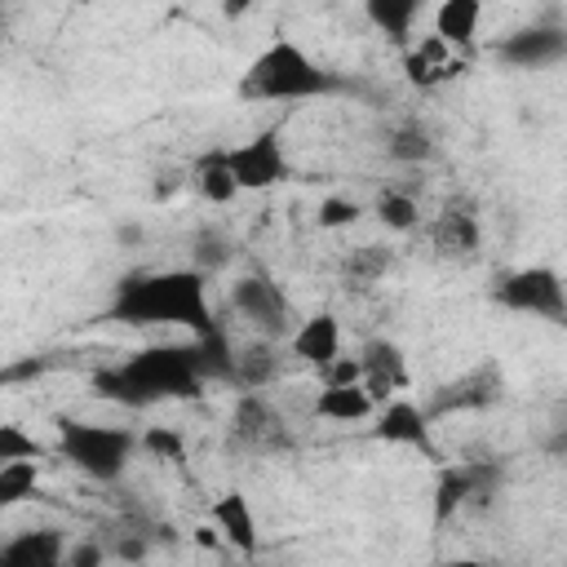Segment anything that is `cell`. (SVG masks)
Returning a JSON list of instances; mask_svg holds the SVG:
<instances>
[{
	"mask_svg": "<svg viewBox=\"0 0 567 567\" xmlns=\"http://www.w3.org/2000/svg\"><path fill=\"white\" fill-rule=\"evenodd\" d=\"M221 257H226V248H221V239H208V235H204V239H199V261H213V266H217Z\"/></svg>",
	"mask_w": 567,
	"mask_h": 567,
	"instance_id": "33",
	"label": "cell"
},
{
	"mask_svg": "<svg viewBox=\"0 0 567 567\" xmlns=\"http://www.w3.org/2000/svg\"><path fill=\"white\" fill-rule=\"evenodd\" d=\"M199 385H204V368L195 346H151L124 359L120 368L93 372V390L124 408H142L159 399H195Z\"/></svg>",
	"mask_w": 567,
	"mask_h": 567,
	"instance_id": "2",
	"label": "cell"
},
{
	"mask_svg": "<svg viewBox=\"0 0 567 567\" xmlns=\"http://www.w3.org/2000/svg\"><path fill=\"white\" fill-rule=\"evenodd\" d=\"M58 447H62V456H66L75 470H84L89 478L111 483V478L124 474V465H128L137 439H133L128 430H120V425L58 421Z\"/></svg>",
	"mask_w": 567,
	"mask_h": 567,
	"instance_id": "4",
	"label": "cell"
},
{
	"mask_svg": "<svg viewBox=\"0 0 567 567\" xmlns=\"http://www.w3.org/2000/svg\"><path fill=\"white\" fill-rule=\"evenodd\" d=\"M319 377H323V390H332V385H363V363L337 354L328 368H319Z\"/></svg>",
	"mask_w": 567,
	"mask_h": 567,
	"instance_id": "31",
	"label": "cell"
},
{
	"mask_svg": "<svg viewBox=\"0 0 567 567\" xmlns=\"http://www.w3.org/2000/svg\"><path fill=\"white\" fill-rule=\"evenodd\" d=\"M403 71H408V80H412L416 89H434V84L452 80V75L461 71V62L452 58V49H447L439 35H425L416 49H408Z\"/></svg>",
	"mask_w": 567,
	"mask_h": 567,
	"instance_id": "15",
	"label": "cell"
},
{
	"mask_svg": "<svg viewBox=\"0 0 567 567\" xmlns=\"http://www.w3.org/2000/svg\"><path fill=\"white\" fill-rule=\"evenodd\" d=\"M0 567H66V545L62 532L40 527V532H22L0 549Z\"/></svg>",
	"mask_w": 567,
	"mask_h": 567,
	"instance_id": "14",
	"label": "cell"
},
{
	"mask_svg": "<svg viewBox=\"0 0 567 567\" xmlns=\"http://www.w3.org/2000/svg\"><path fill=\"white\" fill-rule=\"evenodd\" d=\"M315 412L328 421H363L372 412V394L363 385H332L315 399Z\"/></svg>",
	"mask_w": 567,
	"mask_h": 567,
	"instance_id": "22",
	"label": "cell"
},
{
	"mask_svg": "<svg viewBox=\"0 0 567 567\" xmlns=\"http://www.w3.org/2000/svg\"><path fill=\"white\" fill-rule=\"evenodd\" d=\"M337 89H341V80H332L328 71H319L306 58V49H297L292 40L266 44L248 62V71L239 80V93L252 97V102H301V97H328Z\"/></svg>",
	"mask_w": 567,
	"mask_h": 567,
	"instance_id": "3",
	"label": "cell"
},
{
	"mask_svg": "<svg viewBox=\"0 0 567 567\" xmlns=\"http://www.w3.org/2000/svg\"><path fill=\"white\" fill-rule=\"evenodd\" d=\"M350 221H359V204H354V199L328 195V199L319 204V226H323V230H337V226H350Z\"/></svg>",
	"mask_w": 567,
	"mask_h": 567,
	"instance_id": "30",
	"label": "cell"
},
{
	"mask_svg": "<svg viewBox=\"0 0 567 567\" xmlns=\"http://www.w3.org/2000/svg\"><path fill=\"white\" fill-rule=\"evenodd\" d=\"M288 350L301 363L328 368L341 354V323H337V315H310V319H301L292 328V337H288Z\"/></svg>",
	"mask_w": 567,
	"mask_h": 567,
	"instance_id": "12",
	"label": "cell"
},
{
	"mask_svg": "<svg viewBox=\"0 0 567 567\" xmlns=\"http://www.w3.org/2000/svg\"><path fill=\"white\" fill-rule=\"evenodd\" d=\"M416 13H421V4L416 0H368V18L377 22V31H385L390 40H408V31H412V22H416Z\"/></svg>",
	"mask_w": 567,
	"mask_h": 567,
	"instance_id": "23",
	"label": "cell"
},
{
	"mask_svg": "<svg viewBox=\"0 0 567 567\" xmlns=\"http://www.w3.org/2000/svg\"><path fill=\"white\" fill-rule=\"evenodd\" d=\"M279 137H284V128L270 124L257 137H248V142L226 151V164H230L239 190H270V186H279L288 177V155H284Z\"/></svg>",
	"mask_w": 567,
	"mask_h": 567,
	"instance_id": "6",
	"label": "cell"
},
{
	"mask_svg": "<svg viewBox=\"0 0 567 567\" xmlns=\"http://www.w3.org/2000/svg\"><path fill=\"white\" fill-rule=\"evenodd\" d=\"M439 567H487V563H478V558H452V563H439Z\"/></svg>",
	"mask_w": 567,
	"mask_h": 567,
	"instance_id": "36",
	"label": "cell"
},
{
	"mask_svg": "<svg viewBox=\"0 0 567 567\" xmlns=\"http://www.w3.org/2000/svg\"><path fill=\"white\" fill-rule=\"evenodd\" d=\"M230 306L257 328V337L275 341V337H288L292 328V306L288 297L279 292V284H270L266 275H244L230 284Z\"/></svg>",
	"mask_w": 567,
	"mask_h": 567,
	"instance_id": "7",
	"label": "cell"
},
{
	"mask_svg": "<svg viewBox=\"0 0 567 567\" xmlns=\"http://www.w3.org/2000/svg\"><path fill=\"white\" fill-rule=\"evenodd\" d=\"M363 390L377 399H390V390H403L408 385V363H403V350L394 341H368L363 354Z\"/></svg>",
	"mask_w": 567,
	"mask_h": 567,
	"instance_id": "13",
	"label": "cell"
},
{
	"mask_svg": "<svg viewBox=\"0 0 567 567\" xmlns=\"http://www.w3.org/2000/svg\"><path fill=\"white\" fill-rule=\"evenodd\" d=\"M106 563V549L97 540H80L71 554H66V567H102Z\"/></svg>",
	"mask_w": 567,
	"mask_h": 567,
	"instance_id": "32",
	"label": "cell"
},
{
	"mask_svg": "<svg viewBox=\"0 0 567 567\" xmlns=\"http://www.w3.org/2000/svg\"><path fill=\"white\" fill-rule=\"evenodd\" d=\"M35 492V461H9L0 465V505H18Z\"/></svg>",
	"mask_w": 567,
	"mask_h": 567,
	"instance_id": "25",
	"label": "cell"
},
{
	"mask_svg": "<svg viewBox=\"0 0 567 567\" xmlns=\"http://www.w3.org/2000/svg\"><path fill=\"white\" fill-rule=\"evenodd\" d=\"M142 447L151 456H159V461H186V439L177 430H168V425H151L142 434Z\"/></svg>",
	"mask_w": 567,
	"mask_h": 567,
	"instance_id": "29",
	"label": "cell"
},
{
	"mask_svg": "<svg viewBox=\"0 0 567 567\" xmlns=\"http://www.w3.org/2000/svg\"><path fill=\"white\" fill-rule=\"evenodd\" d=\"M213 523H217V532H221L239 554H257V518H252L244 492H235V487L221 492V496L213 501Z\"/></svg>",
	"mask_w": 567,
	"mask_h": 567,
	"instance_id": "16",
	"label": "cell"
},
{
	"mask_svg": "<svg viewBox=\"0 0 567 567\" xmlns=\"http://www.w3.org/2000/svg\"><path fill=\"white\" fill-rule=\"evenodd\" d=\"M275 372H279V354H275V346H270L266 337H257V341H248L244 350H235V381H239L244 390L270 385Z\"/></svg>",
	"mask_w": 567,
	"mask_h": 567,
	"instance_id": "20",
	"label": "cell"
},
{
	"mask_svg": "<svg viewBox=\"0 0 567 567\" xmlns=\"http://www.w3.org/2000/svg\"><path fill=\"white\" fill-rule=\"evenodd\" d=\"M346 279L350 284H377L385 270H390V248H381V244H363V248H354L350 257H346Z\"/></svg>",
	"mask_w": 567,
	"mask_h": 567,
	"instance_id": "24",
	"label": "cell"
},
{
	"mask_svg": "<svg viewBox=\"0 0 567 567\" xmlns=\"http://www.w3.org/2000/svg\"><path fill=\"white\" fill-rule=\"evenodd\" d=\"M434 248L443 257H470L478 248V221L474 213H461V208H447L439 221H434Z\"/></svg>",
	"mask_w": 567,
	"mask_h": 567,
	"instance_id": "19",
	"label": "cell"
},
{
	"mask_svg": "<svg viewBox=\"0 0 567 567\" xmlns=\"http://www.w3.org/2000/svg\"><path fill=\"white\" fill-rule=\"evenodd\" d=\"M44 447L22 430V425H0V465L9 461H35Z\"/></svg>",
	"mask_w": 567,
	"mask_h": 567,
	"instance_id": "28",
	"label": "cell"
},
{
	"mask_svg": "<svg viewBox=\"0 0 567 567\" xmlns=\"http://www.w3.org/2000/svg\"><path fill=\"white\" fill-rule=\"evenodd\" d=\"M496 399H501V368H496V363H478V368H470L465 377H456V381H447L443 390H434L425 421H430V416H443V412L492 408Z\"/></svg>",
	"mask_w": 567,
	"mask_h": 567,
	"instance_id": "8",
	"label": "cell"
},
{
	"mask_svg": "<svg viewBox=\"0 0 567 567\" xmlns=\"http://www.w3.org/2000/svg\"><path fill=\"white\" fill-rule=\"evenodd\" d=\"M372 434H377L381 443L421 447V452H430V456L439 461V452L430 447V421H425V412H421L416 403H408V399H394V403H385V408L377 412V425H372Z\"/></svg>",
	"mask_w": 567,
	"mask_h": 567,
	"instance_id": "11",
	"label": "cell"
},
{
	"mask_svg": "<svg viewBox=\"0 0 567 567\" xmlns=\"http://www.w3.org/2000/svg\"><path fill=\"white\" fill-rule=\"evenodd\" d=\"M496 58L509 66H549L567 58V27H523L496 44Z\"/></svg>",
	"mask_w": 567,
	"mask_h": 567,
	"instance_id": "10",
	"label": "cell"
},
{
	"mask_svg": "<svg viewBox=\"0 0 567 567\" xmlns=\"http://www.w3.org/2000/svg\"><path fill=\"white\" fill-rule=\"evenodd\" d=\"M195 545H204V549L217 545V532H213V527H195Z\"/></svg>",
	"mask_w": 567,
	"mask_h": 567,
	"instance_id": "35",
	"label": "cell"
},
{
	"mask_svg": "<svg viewBox=\"0 0 567 567\" xmlns=\"http://www.w3.org/2000/svg\"><path fill=\"white\" fill-rule=\"evenodd\" d=\"M377 217H381V226H390V230H412V226L421 221L412 195H403V190H385V195L377 199Z\"/></svg>",
	"mask_w": 567,
	"mask_h": 567,
	"instance_id": "27",
	"label": "cell"
},
{
	"mask_svg": "<svg viewBox=\"0 0 567 567\" xmlns=\"http://www.w3.org/2000/svg\"><path fill=\"white\" fill-rule=\"evenodd\" d=\"M235 443H244V447H279L284 443L279 416L257 394H244L235 403Z\"/></svg>",
	"mask_w": 567,
	"mask_h": 567,
	"instance_id": "17",
	"label": "cell"
},
{
	"mask_svg": "<svg viewBox=\"0 0 567 567\" xmlns=\"http://www.w3.org/2000/svg\"><path fill=\"white\" fill-rule=\"evenodd\" d=\"M478 22H483V4L478 0H443L434 9V35L447 49H470L474 35H478Z\"/></svg>",
	"mask_w": 567,
	"mask_h": 567,
	"instance_id": "18",
	"label": "cell"
},
{
	"mask_svg": "<svg viewBox=\"0 0 567 567\" xmlns=\"http://www.w3.org/2000/svg\"><path fill=\"white\" fill-rule=\"evenodd\" d=\"M115 554H120V558H142V554H146V540H124Z\"/></svg>",
	"mask_w": 567,
	"mask_h": 567,
	"instance_id": "34",
	"label": "cell"
},
{
	"mask_svg": "<svg viewBox=\"0 0 567 567\" xmlns=\"http://www.w3.org/2000/svg\"><path fill=\"white\" fill-rule=\"evenodd\" d=\"M496 474H501L496 465H443L434 483V523L443 527L447 518L461 514V505H470L474 496H487Z\"/></svg>",
	"mask_w": 567,
	"mask_h": 567,
	"instance_id": "9",
	"label": "cell"
},
{
	"mask_svg": "<svg viewBox=\"0 0 567 567\" xmlns=\"http://www.w3.org/2000/svg\"><path fill=\"white\" fill-rule=\"evenodd\" d=\"M106 319L115 323H177L195 341L221 332V323L208 310V284L204 270H155V275H128L115 297Z\"/></svg>",
	"mask_w": 567,
	"mask_h": 567,
	"instance_id": "1",
	"label": "cell"
},
{
	"mask_svg": "<svg viewBox=\"0 0 567 567\" xmlns=\"http://www.w3.org/2000/svg\"><path fill=\"white\" fill-rule=\"evenodd\" d=\"M496 301L505 310H518V315L567 323V288H563L558 270H549V266H523V270L505 275L496 288Z\"/></svg>",
	"mask_w": 567,
	"mask_h": 567,
	"instance_id": "5",
	"label": "cell"
},
{
	"mask_svg": "<svg viewBox=\"0 0 567 567\" xmlns=\"http://www.w3.org/2000/svg\"><path fill=\"white\" fill-rule=\"evenodd\" d=\"M195 186H199V195H204L208 204H230V199L239 195V182H235V173H230V164H226V151H208V155L195 164Z\"/></svg>",
	"mask_w": 567,
	"mask_h": 567,
	"instance_id": "21",
	"label": "cell"
},
{
	"mask_svg": "<svg viewBox=\"0 0 567 567\" xmlns=\"http://www.w3.org/2000/svg\"><path fill=\"white\" fill-rule=\"evenodd\" d=\"M425 155H430V133H425L421 124H399V128L390 133V159L416 164V159H425Z\"/></svg>",
	"mask_w": 567,
	"mask_h": 567,
	"instance_id": "26",
	"label": "cell"
}]
</instances>
